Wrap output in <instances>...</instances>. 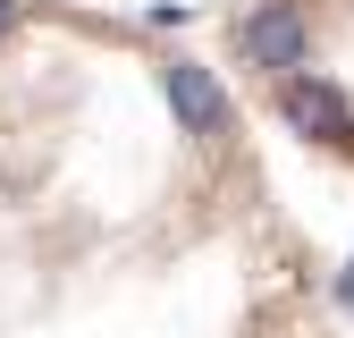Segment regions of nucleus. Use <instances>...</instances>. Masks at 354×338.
<instances>
[{
  "instance_id": "5",
  "label": "nucleus",
  "mask_w": 354,
  "mask_h": 338,
  "mask_svg": "<svg viewBox=\"0 0 354 338\" xmlns=\"http://www.w3.org/2000/svg\"><path fill=\"white\" fill-rule=\"evenodd\" d=\"M9 26H17V0H0V34H9Z\"/></svg>"
},
{
  "instance_id": "3",
  "label": "nucleus",
  "mask_w": 354,
  "mask_h": 338,
  "mask_svg": "<svg viewBox=\"0 0 354 338\" xmlns=\"http://www.w3.org/2000/svg\"><path fill=\"white\" fill-rule=\"evenodd\" d=\"M160 94H169V110H177V127H186V136H219V127H228V94H219V76L194 68V60L160 68Z\"/></svg>"
},
{
  "instance_id": "2",
  "label": "nucleus",
  "mask_w": 354,
  "mask_h": 338,
  "mask_svg": "<svg viewBox=\"0 0 354 338\" xmlns=\"http://www.w3.org/2000/svg\"><path fill=\"white\" fill-rule=\"evenodd\" d=\"M279 110H287V127H304L313 144H354V110H346L337 84H321V76H287Z\"/></svg>"
},
{
  "instance_id": "4",
  "label": "nucleus",
  "mask_w": 354,
  "mask_h": 338,
  "mask_svg": "<svg viewBox=\"0 0 354 338\" xmlns=\"http://www.w3.org/2000/svg\"><path fill=\"white\" fill-rule=\"evenodd\" d=\"M337 305H346V313H354V263H346V271H337Z\"/></svg>"
},
{
  "instance_id": "1",
  "label": "nucleus",
  "mask_w": 354,
  "mask_h": 338,
  "mask_svg": "<svg viewBox=\"0 0 354 338\" xmlns=\"http://www.w3.org/2000/svg\"><path fill=\"white\" fill-rule=\"evenodd\" d=\"M236 42H245L253 68H279V76H304V60H313V26H304L295 0H261V9L236 26Z\"/></svg>"
}]
</instances>
